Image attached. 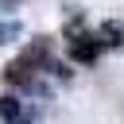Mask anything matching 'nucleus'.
<instances>
[{"label": "nucleus", "mask_w": 124, "mask_h": 124, "mask_svg": "<svg viewBox=\"0 0 124 124\" xmlns=\"http://www.w3.org/2000/svg\"><path fill=\"white\" fill-rule=\"evenodd\" d=\"M97 50H101L97 43H74V46H70V54H74L78 62H93V58H97Z\"/></svg>", "instance_id": "f257e3e1"}]
</instances>
